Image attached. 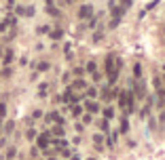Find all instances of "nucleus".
Segmentation results:
<instances>
[{
    "mask_svg": "<svg viewBox=\"0 0 165 160\" xmlns=\"http://www.w3.org/2000/svg\"><path fill=\"white\" fill-rule=\"evenodd\" d=\"M91 15H93V6H89V4H82L81 11H79V17H81V19H89Z\"/></svg>",
    "mask_w": 165,
    "mask_h": 160,
    "instance_id": "obj_1",
    "label": "nucleus"
},
{
    "mask_svg": "<svg viewBox=\"0 0 165 160\" xmlns=\"http://www.w3.org/2000/svg\"><path fill=\"white\" fill-rule=\"evenodd\" d=\"M110 11H112V19H121V15H123V8L121 6H114L110 2Z\"/></svg>",
    "mask_w": 165,
    "mask_h": 160,
    "instance_id": "obj_2",
    "label": "nucleus"
},
{
    "mask_svg": "<svg viewBox=\"0 0 165 160\" xmlns=\"http://www.w3.org/2000/svg\"><path fill=\"white\" fill-rule=\"evenodd\" d=\"M47 122H59V124H61L64 120L59 118V114H57V112H51V114H47Z\"/></svg>",
    "mask_w": 165,
    "mask_h": 160,
    "instance_id": "obj_3",
    "label": "nucleus"
},
{
    "mask_svg": "<svg viewBox=\"0 0 165 160\" xmlns=\"http://www.w3.org/2000/svg\"><path fill=\"white\" fill-rule=\"evenodd\" d=\"M38 145H40V148H47V145H49V135H47V133H42L40 137H38Z\"/></svg>",
    "mask_w": 165,
    "mask_h": 160,
    "instance_id": "obj_4",
    "label": "nucleus"
},
{
    "mask_svg": "<svg viewBox=\"0 0 165 160\" xmlns=\"http://www.w3.org/2000/svg\"><path fill=\"white\" fill-rule=\"evenodd\" d=\"M144 93H146L144 84H135V95H138V97H144Z\"/></svg>",
    "mask_w": 165,
    "mask_h": 160,
    "instance_id": "obj_5",
    "label": "nucleus"
},
{
    "mask_svg": "<svg viewBox=\"0 0 165 160\" xmlns=\"http://www.w3.org/2000/svg\"><path fill=\"white\" fill-rule=\"evenodd\" d=\"M87 110H89V112H97V110H100V105H97V103H93V101H89V103H87Z\"/></svg>",
    "mask_w": 165,
    "mask_h": 160,
    "instance_id": "obj_6",
    "label": "nucleus"
},
{
    "mask_svg": "<svg viewBox=\"0 0 165 160\" xmlns=\"http://www.w3.org/2000/svg\"><path fill=\"white\" fill-rule=\"evenodd\" d=\"M13 57H15V55H13V51H6V55H4V63H11V61H13Z\"/></svg>",
    "mask_w": 165,
    "mask_h": 160,
    "instance_id": "obj_7",
    "label": "nucleus"
},
{
    "mask_svg": "<svg viewBox=\"0 0 165 160\" xmlns=\"http://www.w3.org/2000/svg\"><path fill=\"white\" fill-rule=\"evenodd\" d=\"M133 74H135V78H140L142 76V65H135L133 68Z\"/></svg>",
    "mask_w": 165,
    "mask_h": 160,
    "instance_id": "obj_8",
    "label": "nucleus"
},
{
    "mask_svg": "<svg viewBox=\"0 0 165 160\" xmlns=\"http://www.w3.org/2000/svg\"><path fill=\"white\" fill-rule=\"evenodd\" d=\"M127 131H129V124H127V118H125L121 122V133H127Z\"/></svg>",
    "mask_w": 165,
    "mask_h": 160,
    "instance_id": "obj_9",
    "label": "nucleus"
},
{
    "mask_svg": "<svg viewBox=\"0 0 165 160\" xmlns=\"http://www.w3.org/2000/svg\"><path fill=\"white\" fill-rule=\"evenodd\" d=\"M51 38H53V40H59V38H61V30H55V32L51 34Z\"/></svg>",
    "mask_w": 165,
    "mask_h": 160,
    "instance_id": "obj_10",
    "label": "nucleus"
},
{
    "mask_svg": "<svg viewBox=\"0 0 165 160\" xmlns=\"http://www.w3.org/2000/svg\"><path fill=\"white\" fill-rule=\"evenodd\" d=\"M72 88H85V82H82V80H76V82L72 84Z\"/></svg>",
    "mask_w": 165,
    "mask_h": 160,
    "instance_id": "obj_11",
    "label": "nucleus"
},
{
    "mask_svg": "<svg viewBox=\"0 0 165 160\" xmlns=\"http://www.w3.org/2000/svg\"><path fill=\"white\" fill-rule=\"evenodd\" d=\"M129 6H131V0H121V8H129Z\"/></svg>",
    "mask_w": 165,
    "mask_h": 160,
    "instance_id": "obj_12",
    "label": "nucleus"
},
{
    "mask_svg": "<svg viewBox=\"0 0 165 160\" xmlns=\"http://www.w3.org/2000/svg\"><path fill=\"white\" fill-rule=\"evenodd\" d=\"M47 11H49V15H55V17H57V15H59V11H57V8H55V6H49V8H47Z\"/></svg>",
    "mask_w": 165,
    "mask_h": 160,
    "instance_id": "obj_13",
    "label": "nucleus"
},
{
    "mask_svg": "<svg viewBox=\"0 0 165 160\" xmlns=\"http://www.w3.org/2000/svg\"><path fill=\"white\" fill-rule=\"evenodd\" d=\"M53 135H59V137H61V135H64V128H61V126H55V128H53Z\"/></svg>",
    "mask_w": 165,
    "mask_h": 160,
    "instance_id": "obj_14",
    "label": "nucleus"
},
{
    "mask_svg": "<svg viewBox=\"0 0 165 160\" xmlns=\"http://www.w3.org/2000/svg\"><path fill=\"white\" fill-rule=\"evenodd\" d=\"M38 70H40V72H44V70H49V63H47V61H42V63H38Z\"/></svg>",
    "mask_w": 165,
    "mask_h": 160,
    "instance_id": "obj_15",
    "label": "nucleus"
},
{
    "mask_svg": "<svg viewBox=\"0 0 165 160\" xmlns=\"http://www.w3.org/2000/svg\"><path fill=\"white\" fill-rule=\"evenodd\" d=\"M112 114H114V112H112L110 108H106V110H104V116H106V118H112Z\"/></svg>",
    "mask_w": 165,
    "mask_h": 160,
    "instance_id": "obj_16",
    "label": "nucleus"
},
{
    "mask_svg": "<svg viewBox=\"0 0 165 160\" xmlns=\"http://www.w3.org/2000/svg\"><path fill=\"white\" fill-rule=\"evenodd\" d=\"M4 114H6V105L0 103V118H4Z\"/></svg>",
    "mask_w": 165,
    "mask_h": 160,
    "instance_id": "obj_17",
    "label": "nucleus"
},
{
    "mask_svg": "<svg viewBox=\"0 0 165 160\" xmlns=\"http://www.w3.org/2000/svg\"><path fill=\"white\" fill-rule=\"evenodd\" d=\"M55 145H57V148H66V141H64V139H57Z\"/></svg>",
    "mask_w": 165,
    "mask_h": 160,
    "instance_id": "obj_18",
    "label": "nucleus"
},
{
    "mask_svg": "<svg viewBox=\"0 0 165 160\" xmlns=\"http://www.w3.org/2000/svg\"><path fill=\"white\" fill-rule=\"evenodd\" d=\"M15 154H17V152H15V148H11V150L6 152V156H9V158H15Z\"/></svg>",
    "mask_w": 165,
    "mask_h": 160,
    "instance_id": "obj_19",
    "label": "nucleus"
},
{
    "mask_svg": "<svg viewBox=\"0 0 165 160\" xmlns=\"http://www.w3.org/2000/svg\"><path fill=\"white\" fill-rule=\"evenodd\" d=\"M87 70H89V72H91V74H93V72H95V63H93V61H91V63H89V65H87Z\"/></svg>",
    "mask_w": 165,
    "mask_h": 160,
    "instance_id": "obj_20",
    "label": "nucleus"
},
{
    "mask_svg": "<svg viewBox=\"0 0 165 160\" xmlns=\"http://www.w3.org/2000/svg\"><path fill=\"white\" fill-rule=\"evenodd\" d=\"M93 40H95V42H100V40H102V34H100V32H95V34H93Z\"/></svg>",
    "mask_w": 165,
    "mask_h": 160,
    "instance_id": "obj_21",
    "label": "nucleus"
},
{
    "mask_svg": "<svg viewBox=\"0 0 165 160\" xmlns=\"http://www.w3.org/2000/svg\"><path fill=\"white\" fill-rule=\"evenodd\" d=\"M13 126H15L13 122H6V133H11V131H13Z\"/></svg>",
    "mask_w": 165,
    "mask_h": 160,
    "instance_id": "obj_22",
    "label": "nucleus"
},
{
    "mask_svg": "<svg viewBox=\"0 0 165 160\" xmlns=\"http://www.w3.org/2000/svg\"><path fill=\"white\" fill-rule=\"evenodd\" d=\"M100 126H102L104 131H108V122H106V120H102V122H100Z\"/></svg>",
    "mask_w": 165,
    "mask_h": 160,
    "instance_id": "obj_23",
    "label": "nucleus"
},
{
    "mask_svg": "<svg viewBox=\"0 0 165 160\" xmlns=\"http://www.w3.org/2000/svg\"><path fill=\"white\" fill-rule=\"evenodd\" d=\"M72 112H74V116H79V114H81L82 110H81V108H79V105H76V108H72Z\"/></svg>",
    "mask_w": 165,
    "mask_h": 160,
    "instance_id": "obj_24",
    "label": "nucleus"
},
{
    "mask_svg": "<svg viewBox=\"0 0 165 160\" xmlns=\"http://www.w3.org/2000/svg\"><path fill=\"white\" fill-rule=\"evenodd\" d=\"M66 2H74V0H66Z\"/></svg>",
    "mask_w": 165,
    "mask_h": 160,
    "instance_id": "obj_25",
    "label": "nucleus"
},
{
    "mask_svg": "<svg viewBox=\"0 0 165 160\" xmlns=\"http://www.w3.org/2000/svg\"><path fill=\"white\" fill-rule=\"evenodd\" d=\"M0 55H2V51H0Z\"/></svg>",
    "mask_w": 165,
    "mask_h": 160,
    "instance_id": "obj_26",
    "label": "nucleus"
}]
</instances>
